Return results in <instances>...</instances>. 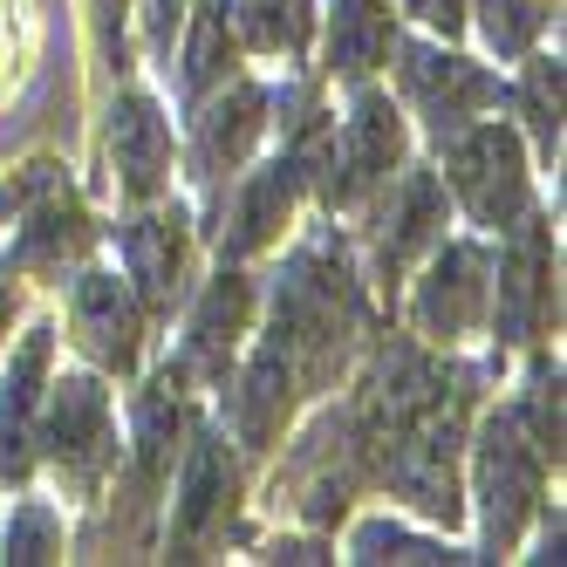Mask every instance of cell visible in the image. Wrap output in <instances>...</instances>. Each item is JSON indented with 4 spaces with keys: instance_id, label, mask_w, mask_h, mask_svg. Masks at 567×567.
I'll list each match as a JSON object with an SVG mask.
<instances>
[{
    "instance_id": "12",
    "label": "cell",
    "mask_w": 567,
    "mask_h": 567,
    "mask_svg": "<svg viewBox=\"0 0 567 567\" xmlns=\"http://www.w3.org/2000/svg\"><path fill=\"white\" fill-rule=\"evenodd\" d=\"M69 321H75V342H83L103 370L131 377L137 370V301L116 274H83L69 295Z\"/></svg>"
},
{
    "instance_id": "23",
    "label": "cell",
    "mask_w": 567,
    "mask_h": 567,
    "mask_svg": "<svg viewBox=\"0 0 567 567\" xmlns=\"http://www.w3.org/2000/svg\"><path fill=\"white\" fill-rule=\"evenodd\" d=\"M519 110H526V124H534L540 151H554V137H560V62H547V55H534V62H526Z\"/></svg>"
},
{
    "instance_id": "9",
    "label": "cell",
    "mask_w": 567,
    "mask_h": 567,
    "mask_svg": "<svg viewBox=\"0 0 567 567\" xmlns=\"http://www.w3.org/2000/svg\"><path fill=\"white\" fill-rule=\"evenodd\" d=\"M49 383V329H28L0 377V485H21L34 465V411Z\"/></svg>"
},
{
    "instance_id": "20",
    "label": "cell",
    "mask_w": 567,
    "mask_h": 567,
    "mask_svg": "<svg viewBox=\"0 0 567 567\" xmlns=\"http://www.w3.org/2000/svg\"><path fill=\"white\" fill-rule=\"evenodd\" d=\"M383 55H390V0H336L329 69L336 75H370Z\"/></svg>"
},
{
    "instance_id": "17",
    "label": "cell",
    "mask_w": 567,
    "mask_h": 567,
    "mask_svg": "<svg viewBox=\"0 0 567 567\" xmlns=\"http://www.w3.org/2000/svg\"><path fill=\"white\" fill-rule=\"evenodd\" d=\"M247 321H254V288H247L239 274H219L213 288H206V301L192 308V342H185V362H192L198 377L226 383V362H233L239 336H247Z\"/></svg>"
},
{
    "instance_id": "16",
    "label": "cell",
    "mask_w": 567,
    "mask_h": 567,
    "mask_svg": "<svg viewBox=\"0 0 567 567\" xmlns=\"http://www.w3.org/2000/svg\"><path fill=\"white\" fill-rule=\"evenodd\" d=\"M124 260H131V280L151 315H172L178 288H185V219L178 213H137L124 226Z\"/></svg>"
},
{
    "instance_id": "21",
    "label": "cell",
    "mask_w": 567,
    "mask_h": 567,
    "mask_svg": "<svg viewBox=\"0 0 567 567\" xmlns=\"http://www.w3.org/2000/svg\"><path fill=\"white\" fill-rule=\"evenodd\" d=\"M247 42L267 55H295L308 42V0H239Z\"/></svg>"
},
{
    "instance_id": "25",
    "label": "cell",
    "mask_w": 567,
    "mask_h": 567,
    "mask_svg": "<svg viewBox=\"0 0 567 567\" xmlns=\"http://www.w3.org/2000/svg\"><path fill=\"white\" fill-rule=\"evenodd\" d=\"M55 513L49 506H21L14 519H8V540H0V554L8 560H49L55 554Z\"/></svg>"
},
{
    "instance_id": "11",
    "label": "cell",
    "mask_w": 567,
    "mask_h": 567,
    "mask_svg": "<svg viewBox=\"0 0 567 567\" xmlns=\"http://www.w3.org/2000/svg\"><path fill=\"white\" fill-rule=\"evenodd\" d=\"M233 506V458H226V444L219 431L198 424L192 444H185V465H178V499H172V547H198L213 534V526L226 519Z\"/></svg>"
},
{
    "instance_id": "6",
    "label": "cell",
    "mask_w": 567,
    "mask_h": 567,
    "mask_svg": "<svg viewBox=\"0 0 567 567\" xmlns=\"http://www.w3.org/2000/svg\"><path fill=\"white\" fill-rule=\"evenodd\" d=\"M403 96L417 103V116H424L437 137H452V131H465L472 116L499 96V83H493L478 62H465V55L403 49Z\"/></svg>"
},
{
    "instance_id": "27",
    "label": "cell",
    "mask_w": 567,
    "mask_h": 567,
    "mask_svg": "<svg viewBox=\"0 0 567 567\" xmlns=\"http://www.w3.org/2000/svg\"><path fill=\"white\" fill-rule=\"evenodd\" d=\"M185 14V0H144V28H151V49H172V28Z\"/></svg>"
},
{
    "instance_id": "5",
    "label": "cell",
    "mask_w": 567,
    "mask_h": 567,
    "mask_svg": "<svg viewBox=\"0 0 567 567\" xmlns=\"http://www.w3.org/2000/svg\"><path fill=\"white\" fill-rule=\"evenodd\" d=\"M396 157H403V116L390 96H355L349 124L329 144V172H321V198L329 206H362L370 192H383L396 178Z\"/></svg>"
},
{
    "instance_id": "28",
    "label": "cell",
    "mask_w": 567,
    "mask_h": 567,
    "mask_svg": "<svg viewBox=\"0 0 567 567\" xmlns=\"http://www.w3.org/2000/svg\"><path fill=\"white\" fill-rule=\"evenodd\" d=\"M411 8H417L431 28H444V34H458V28H465V0H411Z\"/></svg>"
},
{
    "instance_id": "24",
    "label": "cell",
    "mask_w": 567,
    "mask_h": 567,
    "mask_svg": "<svg viewBox=\"0 0 567 567\" xmlns=\"http://www.w3.org/2000/svg\"><path fill=\"white\" fill-rule=\"evenodd\" d=\"M540 0H478V28L499 55H526V42L540 34Z\"/></svg>"
},
{
    "instance_id": "14",
    "label": "cell",
    "mask_w": 567,
    "mask_h": 567,
    "mask_svg": "<svg viewBox=\"0 0 567 567\" xmlns=\"http://www.w3.org/2000/svg\"><path fill=\"white\" fill-rule=\"evenodd\" d=\"M444 233V185L431 172H403L383 198V219H377V260L383 274H403L424 247H437Z\"/></svg>"
},
{
    "instance_id": "8",
    "label": "cell",
    "mask_w": 567,
    "mask_h": 567,
    "mask_svg": "<svg viewBox=\"0 0 567 567\" xmlns=\"http://www.w3.org/2000/svg\"><path fill=\"white\" fill-rule=\"evenodd\" d=\"M485 301H493L499 342H534L540 336V321L554 308V288H547V233H540L534 213L513 226V247L499 254V295H485Z\"/></svg>"
},
{
    "instance_id": "2",
    "label": "cell",
    "mask_w": 567,
    "mask_h": 567,
    "mask_svg": "<svg viewBox=\"0 0 567 567\" xmlns=\"http://www.w3.org/2000/svg\"><path fill=\"white\" fill-rule=\"evenodd\" d=\"M444 185L465 198V213L485 233H513L526 219V157H519V137L506 124L452 131V151H444Z\"/></svg>"
},
{
    "instance_id": "13",
    "label": "cell",
    "mask_w": 567,
    "mask_h": 567,
    "mask_svg": "<svg viewBox=\"0 0 567 567\" xmlns=\"http://www.w3.org/2000/svg\"><path fill=\"white\" fill-rule=\"evenodd\" d=\"M267 131V90L254 83H233L226 96L206 103V116H198V137H192V165L206 185H226L239 165H247L254 137Z\"/></svg>"
},
{
    "instance_id": "1",
    "label": "cell",
    "mask_w": 567,
    "mask_h": 567,
    "mask_svg": "<svg viewBox=\"0 0 567 567\" xmlns=\"http://www.w3.org/2000/svg\"><path fill=\"white\" fill-rule=\"evenodd\" d=\"M34 444L69 499H90L103 472L116 465V424H110V390L96 377H62L49 383V411H34Z\"/></svg>"
},
{
    "instance_id": "22",
    "label": "cell",
    "mask_w": 567,
    "mask_h": 567,
    "mask_svg": "<svg viewBox=\"0 0 567 567\" xmlns=\"http://www.w3.org/2000/svg\"><path fill=\"white\" fill-rule=\"evenodd\" d=\"M519 431L534 437V452L560 465V377L554 370H534V383H526V403H519Z\"/></svg>"
},
{
    "instance_id": "3",
    "label": "cell",
    "mask_w": 567,
    "mask_h": 567,
    "mask_svg": "<svg viewBox=\"0 0 567 567\" xmlns=\"http://www.w3.org/2000/svg\"><path fill=\"white\" fill-rule=\"evenodd\" d=\"M472 472H478V499H485V547L506 554L526 534V519L540 513L547 458L534 452V437L519 431V417L499 411V417H485V431H478V465Z\"/></svg>"
},
{
    "instance_id": "26",
    "label": "cell",
    "mask_w": 567,
    "mask_h": 567,
    "mask_svg": "<svg viewBox=\"0 0 567 567\" xmlns=\"http://www.w3.org/2000/svg\"><path fill=\"white\" fill-rule=\"evenodd\" d=\"M355 554H362V560H452L444 547L411 540V534H396V526H362V534H355Z\"/></svg>"
},
{
    "instance_id": "19",
    "label": "cell",
    "mask_w": 567,
    "mask_h": 567,
    "mask_svg": "<svg viewBox=\"0 0 567 567\" xmlns=\"http://www.w3.org/2000/svg\"><path fill=\"white\" fill-rule=\"evenodd\" d=\"M233 55H239V34H233L226 0H206V8H198V21H192V34H185V55H178V90H185L192 103L213 96L226 75L239 69Z\"/></svg>"
},
{
    "instance_id": "4",
    "label": "cell",
    "mask_w": 567,
    "mask_h": 567,
    "mask_svg": "<svg viewBox=\"0 0 567 567\" xmlns=\"http://www.w3.org/2000/svg\"><path fill=\"white\" fill-rule=\"evenodd\" d=\"M390 493L411 499L424 519L458 526L465 499H458V417L452 411H417L411 424L396 431V452H390Z\"/></svg>"
},
{
    "instance_id": "29",
    "label": "cell",
    "mask_w": 567,
    "mask_h": 567,
    "mask_svg": "<svg viewBox=\"0 0 567 567\" xmlns=\"http://www.w3.org/2000/svg\"><path fill=\"white\" fill-rule=\"evenodd\" d=\"M8 315H14V288H8V274H0V329H8Z\"/></svg>"
},
{
    "instance_id": "15",
    "label": "cell",
    "mask_w": 567,
    "mask_h": 567,
    "mask_svg": "<svg viewBox=\"0 0 567 567\" xmlns=\"http://www.w3.org/2000/svg\"><path fill=\"white\" fill-rule=\"evenodd\" d=\"M301 185H308V157H295V151H288V157H274L267 172H254L247 185H239V198H233L226 254H254V247H267V239L288 226Z\"/></svg>"
},
{
    "instance_id": "7",
    "label": "cell",
    "mask_w": 567,
    "mask_h": 567,
    "mask_svg": "<svg viewBox=\"0 0 567 567\" xmlns=\"http://www.w3.org/2000/svg\"><path fill=\"white\" fill-rule=\"evenodd\" d=\"M485 254L478 247H444L431 254L424 280H417V329L431 342H465L485 321Z\"/></svg>"
},
{
    "instance_id": "30",
    "label": "cell",
    "mask_w": 567,
    "mask_h": 567,
    "mask_svg": "<svg viewBox=\"0 0 567 567\" xmlns=\"http://www.w3.org/2000/svg\"><path fill=\"white\" fill-rule=\"evenodd\" d=\"M8 206H14V198H8V192H0V219H8Z\"/></svg>"
},
{
    "instance_id": "10",
    "label": "cell",
    "mask_w": 567,
    "mask_h": 567,
    "mask_svg": "<svg viewBox=\"0 0 567 567\" xmlns=\"http://www.w3.org/2000/svg\"><path fill=\"white\" fill-rule=\"evenodd\" d=\"M110 157H116V185H124L131 206H151L172 178V131L157 116L151 96H116V116H110Z\"/></svg>"
},
{
    "instance_id": "18",
    "label": "cell",
    "mask_w": 567,
    "mask_h": 567,
    "mask_svg": "<svg viewBox=\"0 0 567 567\" xmlns=\"http://www.w3.org/2000/svg\"><path fill=\"white\" fill-rule=\"evenodd\" d=\"M90 247V219L69 192H49L42 206L28 213L21 239H14V267H34V274H62V260H75Z\"/></svg>"
}]
</instances>
